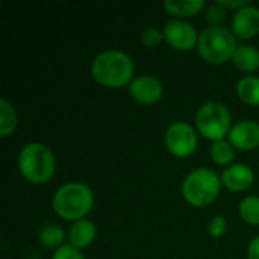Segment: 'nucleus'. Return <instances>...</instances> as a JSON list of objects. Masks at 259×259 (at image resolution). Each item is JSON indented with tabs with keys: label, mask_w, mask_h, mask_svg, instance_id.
Segmentation results:
<instances>
[{
	"label": "nucleus",
	"mask_w": 259,
	"mask_h": 259,
	"mask_svg": "<svg viewBox=\"0 0 259 259\" xmlns=\"http://www.w3.org/2000/svg\"><path fill=\"white\" fill-rule=\"evenodd\" d=\"M91 73L100 85L108 88H120L132 80L134 62L120 50H108L94 59Z\"/></svg>",
	"instance_id": "1"
},
{
	"label": "nucleus",
	"mask_w": 259,
	"mask_h": 259,
	"mask_svg": "<svg viewBox=\"0 0 259 259\" xmlns=\"http://www.w3.org/2000/svg\"><path fill=\"white\" fill-rule=\"evenodd\" d=\"M93 206L91 190L79 182H70L61 187L53 197L56 214L65 220H80Z\"/></svg>",
	"instance_id": "2"
},
{
	"label": "nucleus",
	"mask_w": 259,
	"mask_h": 259,
	"mask_svg": "<svg viewBox=\"0 0 259 259\" xmlns=\"http://www.w3.org/2000/svg\"><path fill=\"white\" fill-rule=\"evenodd\" d=\"M18 167L21 175L32 184H44L55 173L53 153L39 143L27 144L18 155Z\"/></svg>",
	"instance_id": "3"
},
{
	"label": "nucleus",
	"mask_w": 259,
	"mask_h": 259,
	"mask_svg": "<svg viewBox=\"0 0 259 259\" xmlns=\"http://www.w3.org/2000/svg\"><path fill=\"white\" fill-rule=\"evenodd\" d=\"M220 193V179L211 168H197L190 173L184 182L182 194L193 206H206L212 203Z\"/></svg>",
	"instance_id": "4"
},
{
	"label": "nucleus",
	"mask_w": 259,
	"mask_h": 259,
	"mask_svg": "<svg viewBox=\"0 0 259 259\" xmlns=\"http://www.w3.org/2000/svg\"><path fill=\"white\" fill-rule=\"evenodd\" d=\"M237 41L226 27H208L199 36V52L202 58L211 64H223L234 58Z\"/></svg>",
	"instance_id": "5"
},
{
	"label": "nucleus",
	"mask_w": 259,
	"mask_h": 259,
	"mask_svg": "<svg viewBox=\"0 0 259 259\" xmlns=\"http://www.w3.org/2000/svg\"><path fill=\"white\" fill-rule=\"evenodd\" d=\"M196 124L205 138L220 141L226 134H229L231 114L223 103L208 102L197 111Z\"/></svg>",
	"instance_id": "6"
},
{
	"label": "nucleus",
	"mask_w": 259,
	"mask_h": 259,
	"mask_svg": "<svg viewBox=\"0 0 259 259\" xmlns=\"http://www.w3.org/2000/svg\"><path fill=\"white\" fill-rule=\"evenodd\" d=\"M165 146L178 158L190 156L197 146V135L194 129L187 123H175L167 129L165 134Z\"/></svg>",
	"instance_id": "7"
},
{
	"label": "nucleus",
	"mask_w": 259,
	"mask_h": 259,
	"mask_svg": "<svg viewBox=\"0 0 259 259\" xmlns=\"http://www.w3.org/2000/svg\"><path fill=\"white\" fill-rule=\"evenodd\" d=\"M164 39L176 50H191L197 41L196 29L185 21L173 20L168 21L164 27Z\"/></svg>",
	"instance_id": "8"
},
{
	"label": "nucleus",
	"mask_w": 259,
	"mask_h": 259,
	"mask_svg": "<svg viewBox=\"0 0 259 259\" xmlns=\"http://www.w3.org/2000/svg\"><path fill=\"white\" fill-rule=\"evenodd\" d=\"M232 30L237 36L247 39L259 32V9L255 6H244L238 9L232 20Z\"/></svg>",
	"instance_id": "9"
},
{
	"label": "nucleus",
	"mask_w": 259,
	"mask_h": 259,
	"mask_svg": "<svg viewBox=\"0 0 259 259\" xmlns=\"http://www.w3.org/2000/svg\"><path fill=\"white\" fill-rule=\"evenodd\" d=\"M231 144L241 150H252L259 146V124L255 121L237 123L229 134Z\"/></svg>",
	"instance_id": "10"
},
{
	"label": "nucleus",
	"mask_w": 259,
	"mask_h": 259,
	"mask_svg": "<svg viewBox=\"0 0 259 259\" xmlns=\"http://www.w3.org/2000/svg\"><path fill=\"white\" fill-rule=\"evenodd\" d=\"M129 91L141 103H155L162 96V85L156 77L141 76L129 85Z\"/></svg>",
	"instance_id": "11"
},
{
	"label": "nucleus",
	"mask_w": 259,
	"mask_h": 259,
	"mask_svg": "<svg viewBox=\"0 0 259 259\" xmlns=\"http://www.w3.org/2000/svg\"><path fill=\"white\" fill-rule=\"evenodd\" d=\"M253 179H255V176H253V171L250 170V167L243 165V164L231 165L229 168H226L223 171V176H222L223 185L232 191L249 190L253 184Z\"/></svg>",
	"instance_id": "12"
},
{
	"label": "nucleus",
	"mask_w": 259,
	"mask_h": 259,
	"mask_svg": "<svg viewBox=\"0 0 259 259\" xmlns=\"http://www.w3.org/2000/svg\"><path fill=\"white\" fill-rule=\"evenodd\" d=\"M68 238H70L71 246L76 247V249L90 246L96 238V226H94V223H91L88 220L76 222L70 229Z\"/></svg>",
	"instance_id": "13"
},
{
	"label": "nucleus",
	"mask_w": 259,
	"mask_h": 259,
	"mask_svg": "<svg viewBox=\"0 0 259 259\" xmlns=\"http://www.w3.org/2000/svg\"><path fill=\"white\" fill-rule=\"evenodd\" d=\"M234 62L243 71H253L259 67V50L252 46L238 47L234 55Z\"/></svg>",
	"instance_id": "14"
},
{
	"label": "nucleus",
	"mask_w": 259,
	"mask_h": 259,
	"mask_svg": "<svg viewBox=\"0 0 259 259\" xmlns=\"http://www.w3.org/2000/svg\"><path fill=\"white\" fill-rule=\"evenodd\" d=\"M203 6H205V2H202V0H187V2L168 0L164 3L165 11L176 17H191V15L197 14Z\"/></svg>",
	"instance_id": "15"
},
{
	"label": "nucleus",
	"mask_w": 259,
	"mask_h": 259,
	"mask_svg": "<svg viewBox=\"0 0 259 259\" xmlns=\"http://www.w3.org/2000/svg\"><path fill=\"white\" fill-rule=\"evenodd\" d=\"M238 96L249 105H259V79L249 76L238 82Z\"/></svg>",
	"instance_id": "16"
},
{
	"label": "nucleus",
	"mask_w": 259,
	"mask_h": 259,
	"mask_svg": "<svg viewBox=\"0 0 259 259\" xmlns=\"http://www.w3.org/2000/svg\"><path fill=\"white\" fill-rule=\"evenodd\" d=\"M39 243L47 247V249H55L59 247L64 243L65 234L62 231V228L56 226V225H46L41 228L39 234H38Z\"/></svg>",
	"instance_id": "17"
},
{
	"label": "nucleus",
	"mask_w": 259,
	"mask_h": 259,
	"mask_svg": "<svg viewBox=\"0 0 259 259\" xmlns=\"http://www.w3.org/2000/svg\"><path fill=\"white\" fill-rule=\"evenodd\" d=\"M17 126V114L5 99L0 100V135L5 138L14 132Z\"/></svg>",
	"instance_id": "18"
},
{
	"label": "nucleus",
	"mask_w": 259,
	"mask_h": 259,
	"mask_svg": "<svg viewBox=\"0 0 259 259\" xmlns=\"http://www.w3.org/2000/svg\"><path fill=\"white\" fill-rule=\"evenodd\" d=\"M211 156L215 164L219 165H226L234 159V149L231 143H226L223 140L215 141L211 147Z\"/></svg>",
	"instance_id": "19"
},
{
	"label": "nucleus",
	"mask_w": 259,
	"mask_h": 259,
	"mask_svg": "<svg viewBox=\"0 0 259 259\" xmlns=\"http://www.w3.org/2000/svg\"><path fill=\"white\" fill-rule=\"evenodd\" d=\"M240 214L247 223L259 225V197L255 196L246 197L240 203Z\"/></svg>",
	"instance_id": "20"
},
{
	"label": "nucleus",
	"mask_w": 259,
	"mask_h": 259,
	"mask_svg": "<svg viewBox=\"0 0 259 259\" xmlns=\"http://www.w3.org/2000/svg\"><path fill=\"white\" fill-rule=\"evenodd\" d=\"M225 18H226V9L219 3L212 5L206 12V20L209 21V24H212V27H220Z\"/></svg>",
	"instance_id": "21"
},
{
	"label": "nucleus",
	"mask_w": 259,
	"mask_h": 259,
	"mask_svg": "<svg viewBox=\"0 0 259 259\" xmlns=\"http://www.w3.org/2000/svg\"><path fill=\"white\" fill-rule=\"evenodd\" d=\"M162 39H164V33H161V32H159L158 29H155V27L146 29V30L143 32V35H141V41H143V44L147 46V47H156V46L161 44Z\"/></svg>",
	"instance_id": "22"
},
{
	"label": "nucleus",
	"mask_w": 259,
	"mask_h": 259,
	"mask_svg": "<svg viewBox=\"0 0 259 259\" xmlns=\"http://www.w3.org/2000/svg\"><path fill=\"white\" fill-rule=\"evenodd\" d=\"M53 259H85L83 255L73 246H61L56 253L53 255Z\"/></svg>",
	"instance_id": "23"
},
{
	"label": "nucleus",
	"mask_w": 259,
	"mask_h": 259,
	"mask_svg": "<svg viewBox=\"0 0 259 259\" xmlns=\"http://www.w3.org/2000/svg\"><path fill=\"white\" fill-rule=\"evenodd\" d=\"M225 231H226V222H225V219L222 215L214 217L211 220V223H209V232H211V235L217 238V237H222L225 234Z\"/></svg>",
	"instance_id": "24"
},
{
	"label": "nucleus",
	"mask_w": 259,
	"mask_h": 259,
	"mask_svg": "<svg viewBox=\"0 0 259 259\" xmlns=\"http://www.w3.org/2000/svg\"><path fill=\"white\" fill-rule=\"evenodd\" d=\"M249 259H259V237L253 238L249 247Z\"/></svg>",
	"instance_id": "25"
},
{
	"label": "nucleus",
	"mask_w": 259,
	"mask_h": 259,
	"mask_svg": "<svg viewBox=\"0 0 259 259\" xmlns=\"http://www.w3.org/2000/svg\"><path fill=\"white\" fill-rule=\"evenodd\" d=\"M219 5L222 6H229V8H244L249 5L247 0H240V2H219Z\"/></svg>",
	"instance_id": "26"
}]
</instances>
